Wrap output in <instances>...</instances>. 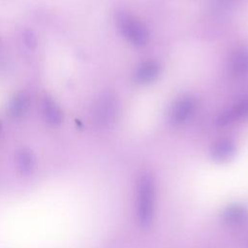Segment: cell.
I'll return each mask as SVG.
<instances>
[{"instance_id":"obj_1","label":"cell","mask_w":248,"mask_h":248,"mask_svg":"<svg viewBox=\"0 0 248 248\" xmlns=\"http://www.w3.org/2000/svg\"><path fill=\"white\" fill-rule=\"evenodd\" d=\"M155 181L148 172L142 173L138 180L137 216L141 226H148L154 215Z\"/></svg>"},{"instance_id":"obj_2","label":"cell","mask_w":248,"mask_h":248,"mask_svg":"<svg viewBox=\"0 0 248 248\" xmlns=\"http://www.w3.org/2000/svg\"><path fill=\"white\" fill-rule=\"evenodd\" d=\"M115 23L122 37L132 46H144L149 41V31L145 24L126 12H117Z\"/></svg>"},{"instance_id":"obj_3","label":"cell","mask_w":248,"mask_h":248,"mask_svg":"<svg viewBox=\"0 0 248 248\" xmlns=\"http://www.w3.org/2000/svg\"><path fill=\"white\" fill-rule=\"evenodd\" d=\"M118 111L119 104L117 98L111 92H103L92 105V121L98 127H108L116 120Z\"/></svg>"},{"instance_id":"obj_4","label":"cell","mask_w":248,"mask_h":248,"mask_svg":"<svg viewBox=\"0 0 248 248\" xmlns=\"http://www.w3.org/2000/svg\"><path fill=\"white\" fill-rule=\"evenodd\" d=\"M196 108L197 102L193 97H181L177 99L170 107L169 112V120L172 125H182L191 119L196 111Z\"/></svg>"},{"instance_id":"obj_5","label":"cell","mask_w":248,"mask_h":248,"mask_svg":"<svg viewBox=\"0 0 248 248\" xmlns=\"http://www.w3.org/2000/svg\"><path fill=\"white\" fill-rule=\"evenodd\" d=\"M248 118V96L238 100L231 108L225 109L216 119L219 126H226Z\"/></svg>"},{"instance_id":"obj_6","label":"cell","mask_w":248,"mask_h":248,"mask_svg":"<svg viewBox=\"0 0 248 248\" xmlns=\"http://www.w3.org/2000/svg\"><path fill=\"white\" fill-rule=\"evenodd\" d=\"M229 72L236 78H242L248 75V47L239 46L234 49L228 62Z\"/></svg>"},{"instance_id":"obj_7","label":"cell","mask_w":248,"mask_h":248,"mask_svg":"<svg viewBox=\"0 0 248 248\" xmlns=\"http://www.w3.org/2000/svg\"><path fill=\"white\" fill-rule=\"evenodd\" d=\"M161 74V66L155 60L141 62L135 72V81L140 85H147L154 82Z\"/></svg>"},{"instance_id":"obj_8","label":"cell","mask_w":248,"mask_h":248,"mask_svg":"<svg viewBox=\"0 0 248 248\" xmlns=\"http://www.w3.org/2000/svg\"><path fill=\"white\" fill-rule=\"evenodd\" d=\"M42 113L44 119L50 126H59L63 121V111L57 103L50 97L46 96L42 100Z\"/></svg>"},{"instance_id":"obj_9","label":"cell","mask_w":248,"mask_h":248,"mask_svg":"<svg viewBox=\"0 0 248 248\" xmlns=\"http://www.w3.org/2000/svg\"><path fill=\"white\" fill-rule=\"evenodd\" d=\"M30 96L26 91H20L16 93L9 102L8 112L14 119L22 117L29 108Z\"/></svg>"},{"instance_id":"obj_10","label":"cell","mask_w":248,"mask_h":248,"mask_svg":"<svg viewBox=\"0 0 248 248\" xmlns=\"http://www.w3.org/2000/svg\"><path fill=\"white\" fill-rule=\"evenodd\" d=\"M235 152L234 142L230 139H220L211 147L212 158L218 162L231 159Z\"/></svg>"},{"instance_id":"obj_11","label":"cell","mask_w":248,"mask_h":248,"mask_svg":"<svg viewBox=\"0 0 248 248\" xmlns=\"http://www.w3.org/2000/svg\"><path fill=\"white\" fill-rule=\"evenodd\" d=\"M16 163L22 173L29 174L35 168V156L30 149L20 148L16 151Z\"/></svg>"},{"instance_id":"obj_12","label":"cell","mask_w":248,"mask_h":248,"mask_svg":"<svg viewBox=\"0 0 248 248\" xmlns=\"http://www.w3.org/2000/svg\"><path fill=\"white\" fill-rule=\"evenodd\" d=\"M24 45L29 48L33 49L37 46V37L31 30H25L22 35Z\"/></svg>"},{"instance_id":"obj_13","label":"cell","mask_w":248,"mask_h":248,"mask_svg":"<svg viewBox=\"0 0 248 248\" xmlns=\"http://www.w3.org/2000/svg\"><path fill=\"white\" fill-rule=\"evenodd\" d=\"M228 219L233 223H237L238 221L243 219V211L239 208H232L228 213Z\"/></svg>"},{"instance_id":"obj_14","label":"cell","mask_w":248,"mask_h":248,"mask_svg":"<svg viewBox=\"0 0 248 248\" xmlns=\"http://www.w3.org/2000/svg\"><path fill=\"white\" fill-rule=\"evenodd\" d=\"M1 128H2V125H1V121H0V132H1Z\"/></svg>"}]
</instances>
